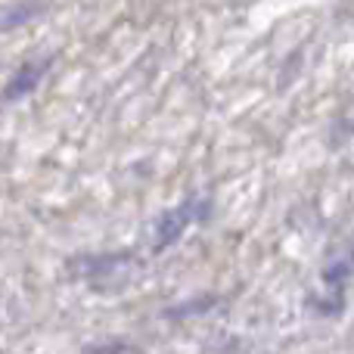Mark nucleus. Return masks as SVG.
Returning a JSON list of instances; mask_svg holds the SVG:
<instances>
[{"label":"nucleus","instance_id":"1","mask_svg":"<svg viewBox=\"0 0 354 354\" xmlns=\"http://www.w3.org/2000/svg\"><path fill=\"white\" fill-rule=\"evenodd\" d=\"M193 214H196V199H187L183 205L171 208V212L159 221V230H156L159 233V236H156V249H168V245L187 230V224L193 221Z\"/></svg>","mask_w":354,"mask_h":354},{"label":"nucleus","instance_id":"2","mask_svg":"<svg viewBox=\"0 0 354 354\" xmlns=\"http://www.w3.org/2000/svg\"><path fill=\"white\" fill-rule=\"evenodd\" d=\"M47 66H50V59L31 62V66L19 68V72L12 75L10 87H6V100H16V97H22V93L35 91V84H37V81H41V75H44V68H47Z\"/></svg>","mask_w":354,"mask_h":354}]
</instances>
